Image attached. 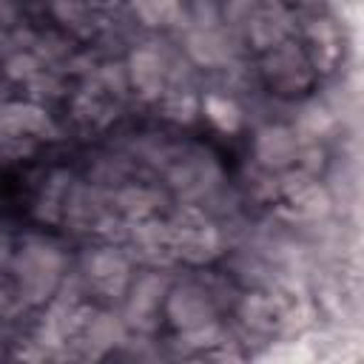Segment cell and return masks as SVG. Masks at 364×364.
Here are the masks:
<instances>
[{"mask_svg": "<svg viewBox=\"0 0 364 364\" xmlns=\"http://www.w3.org/2000/svg\"><path fill=\"white\" fill-rule=\"evenodd\" d=\"M63 253L54 242L40 239V236H28L20 250L11 256V270L20 287V301L26 304H40L46 301L63 279Z\"/></svg>", "mask_w": 364, "mask_h": 364, "instance_id": "1", "label": "cell"}, {"mask_svg": "<svg viewBox=\"0 0 364 364\" xmlns=\"http://www.w3.org/2000/svg\"><path fill=\"white\" fill-rule=\"evenodd\" d=\"M171 250L176 259H185L191 264H205L222 250V233L208 216L188 205L179 208L176 216L171 219Z\"/></svg>", "mask_w": 364, "mask_h": 364, "instance_id": "2", "label": "cell"}, {"mask_svg": "<svg viewBox=\"0 0 364 364\" xmlns=\"http://www.w3.org/2000/svg\"><path fill=\"white\" fill-rule=\"evenodd\" d=\"M128 304H125V316L131 324H136L139 330H151L154 318L159 313V304L168 296V279L159 270L142 273L134 282H128Z\"/></svg>", "mask_w": 364, "mask_h": 364, "instance_id": "3", "label": "cell"}, {"mask_svg": "<svg viewBox=\"0 0 364 364\" xmlns=\"http://www.w3.org/2000/svg\"><path fill=\"white\" fill-rule=\"evenodd\" d=\"M82 273L94 290H100L105 296H117L131 282V262L119 247H100L85 259Z\"/></svg>", "mask_w": 364, "mask_h": 364, "instance_id": "4", "label": "cell"}, {"mask_svg": "<svg viewBox=\"0 0 364 364\" xmlns=\"http://www.w3.org/2000/svg\"><path fill=\"white\" fill-rule=\"evenodd\" d=\"M128 85L136 88L142 100H159L168 91V65L154 48H134L128 57Z\"/></svg>", "mask_w": 364, "mask_h": 364, "instance_id": "5", "label": "cell"}, {"mask_svg": "<svg viewBox=\"0 0 364 364\" xmlns=\"http://www.w3.org/2000/svg\"><path fill=\"white\" fill-rule=\"evenodd\" d=\"M296 154H299V139L290 128L284 125H267L256 134V142H253V156L256 162L264 168V171H287L293 162H296Z\"/></svg>", "mask_w": 364, "mask_h": 364, "instance_id": "6", "label": "cell"}, {"mask_svg": "<svg viewBox=\"0 0 364 364\" xmlns=\"http://www.w3.org/2000/svg\"><path fill=\"white\" fill-rule=\"evenodd\" d=\"M0 134L51 139V117L34 102H0Z\"/></svg>", "mask_w": 364, "mask_h": 364, "instance_id": "7", "label": "cell"}, {"mask_svg": "<svg viewBox=\"0 0 364 364\" xmlns=\"http://www.w3.org/2000/svg\"><path fill=\"white\" fill-rule=\"evenodd\" d=\"M168 304V316L179 330H191L199 327L205 321H213V307L205 290L193 287V284H182L176 290H168L165 296Z\"/></svg>", "mask_w": 364, "mask_h": 364, "instance_id": "8", "label": "cell"}, {"mask_svg": "<svg viewBox=\"0 0 364 364\" xmlns=\"http://www.w3.org/2000/svg\"><path fill=\"white\" fill-rule=\"evenodd\" d=\"M264 68H267V77H270L276 85H282L284 91L301 88V85L310 80L307 57H304L293 43H284V40L270 48Z\"/></svg>", "mask_w": 364, "mask_h": 364, "instance_id": "9", "label": "cell"}, {"mask_svg": "<svg viewBox=\"0 0 364 364\" xmlns=\"http://www.w3.org/2000/svg\"><path fill=\"white\" fill-rule=\"evenodd\" d=\"M287 199V208H282V216L293 219V222H316L330 210V199L324 193V188H318V182H304L299 191H293Z\"/></svg>", "mask_w": 364, "mask_h": 364, "instance_id": "10", "label": "cell"}, {"mask_svg": "<svg viewBox=\"0 0 364 364\" xmlns=\"http://www.w3.org/2000/svg\"><path fill=\"white\" fill-rule=\"evenodd\" d=\"M185 51L196 65H222L228 63V46L213 26H196L185 37Z\"/></svg>", "mask_w": 364, "mask_h": 364, "instance_id": "11", "label": "cell"}, {"mask_svg": "<svg viewBox=\"0 0 364 364\" xmlns=\"http://www.w3.org/2000/svg\"><path fill=\"white\" fill-rule=\"evenodd\" d=\"M82 341H88V355H100L108 347L125 341V321L111 313H91L82 327Z\"/></svg>", "mask_w": 364, "mask_h": 364, "instance_id": "12", "label": "cell"}, {"mask_svg": "<svg viewBox=\"0 0 364 364\" xmlns=\"http://www.w3.org/2000/svg\"><path fill=\"white\" fill-rule=\"evenodd\" d=\"M71 188V173L68 171H51L40 196H37V208H34V216L40 222H60L63 219V205H65V193Z\"/></svg>", "mask_w": 364, "mask_h": 364, "instance_id": "13", "label": "cell"}, {"mask_svg": "<svg viewBox=\"0 0 364 364\" xmlns=\"http://www.w3.org/2000/svg\"><path fill=\"white\" fill-rule=\"evenodd\" d=\"M199 102H202V114H205V119L213 125V128H219L222 134H236L239 128H242V108L230 100V97H225V94H219V91H208L205 97H199Z\"/></svg>", "mask_w": 364, "mask_h": 364, "instance_id": "14", "label": "cell"}, {"mask_svg": "<svg viewBox=\"0 0 364 364\" xmlns=\"http://www.w3.org/2000/svg\"><path fill=\"white\" fill-rule=\"evenodd\" d=\"M247 31H250V40L256 43V48H273V46H279L282 40H284V31H287V17L276 9H264V11H259L253 20H250V26H247Z\"/></svg>", "mask_w": 364, "mask_h": 364, "instance_id": "15", "label": "cell"}, {"mask_svg": "<svg viewBox=\"0 0 364 364\" xmlns=\"http://www.w3.org/2000/svg\"><path fill=\"white\" fill-rule=\"evenodd\" d=\"M333 128V117L324 105L313 102V105H304L301 114L296 117V125L290 128L299 139V145H307V142H316L318 136H324L327 131Z\"/></svg>", "mask_w": 364, "mask_h": 364, "instance_id": "16", "label": "cell"}, {"mask_svg": "<svg viewBox=\"0 0 364 364\" xmlns=\"http://www.w3.org/2000/svg\"><path fill=\"white\" fill-rule=\"evenodd\" d=\"M114 202H117V210L134 222V219H145V216H151L154 208H156V202H159V196H156L151 188H142V185H125L122 191H117Z\"/></svg>", "mask_w": 364, "mask_h": 364, "instance_id": "17", "label": "cell"}, {"mask_svg": "<svg viewBox=\"0 0 364 364\" xmlns=\"http://www.w3.org/2000/svg\"><path fill=\"white\" fill-rule=\"evenodd\" d=\"M162 111L168 119L188 125L202 114V102L191 88H168L162 94Z\"/></svg>", "mask_w": 364, "mask_h": 364, "instance_id": "18", "label": "cell"}, {"mask_svg": "<svg viewBox=\"0 0 364 364\" xmlns=\"http://www.w3.org/2000/svg\"><path fill=\"white\" fill-rule=\"evenodd\" d=\"M242 318L253 327V330H270L276 321H279V301L273 296H264V293H250L245 296L242 301Z\"/></svg>", "mask_w": 364, "mask_h": 364, "instance_id": "19", "label": "cell"}, {"mask_svg": "<svg viewBox=\"0 0 364 364\" xmlns=\"http://www.w3.org/2000/svg\"><path fill=\"white\" fill-rule=\"evenodd\" d=\"M131 3L145 26H176L182 17V0H131Z\"/></svg>", "mask_w": 364, "mask_h": 364, "instance_id": "20", "label": "cell"}, {"mask_svg": "<svg viewBox=\"0 0 364 364\" xmlns=\"http://www.w3.org/2000/svg\"><path fill=\"white\" fill-rule=\"evenodd\" d=\"M307 34H310V40H313L316 65H318L321 71H330V65H333L336 57H338V46H336L338 37H336L333 23H330V20H316V23H310Z\"/></svg>", "mask_w": 364, "mask_h": 364, "instance_id": "21", "label": "cell"}, {"mask_svg": "<svg viewBox=\"0 0 364 364\" xmlns=\"http://www.w3.org/2000/svg\"><path fill=\"white\" fill-rule=\"evenodd\" d=\"M40 71H43V68H40V60H37L31 51H17V54H11V57L6 60V65H3V74H6L9 80H14V82H31Z\"/></svg>", "mask_w": 364, "mask_h": 364, "instance_id": "22", "label": "cell"}, {"mask_svg": "<svg viewBox=\"0 0 364 364\" xmlns=\"http://www.w3.org/2000/svg\"><path fill=\"white\" fill-rule=\"evenodd\" d=\"M74 117L82 119V122H105V119L111 117V111L100 102L97 94L82 91V94H77V100H74Z\"/></svg>", "mask_w": 364, "mask_h": 364, "instance_id": "23", "label": "cell"}, {"mask_svg": "<svg viewBox=\"0 0 364 364\" xmlns=\"http://www.w3.org/2000/svg\"><path fill=\"white\" fill-rule=\"evenodd\" d=\"M100 82L108 88V91H117L122 94L128 88V71L122 65H102L100 68Z\"/></svg>", "mask_w": 364, "mask_h": 364, "instance_id": "24", "label": "cell"}, {"mask_svg": "<svg viewBox=\"0 0 364 364\" xmlns=\"http://www.w3.org/2000/svg\"><path fill=\"white\" fill-rule=\"evenodd\" d=\"M6 264H11V245L6 236H0V267H6Z\"/></svg>", "mask_w": 364, "mask_h": 364, "instance_id": "25", "label": "cell"}]
</instances>
